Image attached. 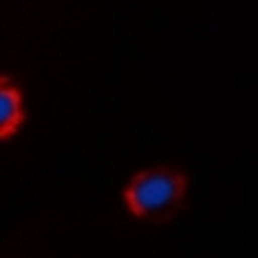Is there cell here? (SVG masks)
Wrapping results in <instances>:
<instances>
[{"mask_svg":"<svg viewBox=\"0 0 258 258\" xmlns=\"http://www.w3.org/2000/svg\"><path fill=\"white\" fill-rule=\"evenodd\" d=\"M186 178L176 170H142L124 188V202L126 209L140 220H163L178 209L186 197Z\"/></svg>","mask_w":258,"mask_h":258,"instance_id":"6da1fadb","label":"cell"},{"mask_svg":"<svg viewBox=\"0 0 258 258\" xmlns=\"http://www.w3.org/2000/svg\"><path fill=\"white\" fill-rule=\"evenodd\" d=\"M24 96L11 78H0V140H11L24 124Z\"/></svg>","mask_w":258,"mask_h":258,"instance_id":"7a4b0ae2","label":"cell"}]
</instances>
